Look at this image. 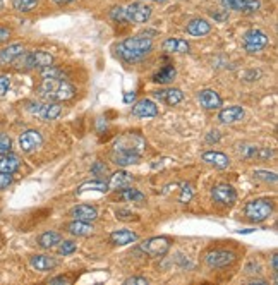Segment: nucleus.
Returning <instances> with one entry per match:
<instances>
[{
	"label": "nucleus",
	"mask_w": 278,
	"mask_h": 285,
	"mask_svg": "<svg viewBox=\"0 0 278 285\" xmlns=\"http://www.w3.org/2000/svg\"><path fill=\"white\" fill-rule=\"evenodd\" d=\"M38 91L41 96L46 98V100L64 101V100H70V98L74 96L76 88L65 81L64 77H46L40 85Z\"/></svg>",
	"instance_id": "nucleus-1"
},
{
	"label": "nucleus",
	"mask_w": 278,
	"mask_h": 285,
	"mask_svg": "<svg viewBox=\"0 0 278 285\" xmlns=\"http://www.w3.org/2000/svg\"><path fill=\"white\" fill-rule=\"evenodd\" d=\"M153 48V41L148 36H133V38H127L122 41L117 48V52L127 62H136V60L143 59L144 55H148Z\"/></svg>",
	"instance_id": "nucleus-2"
},
{
	"label": "nucleus",
	"mask_w": 278,
	"mask_h": 285,
	"mask_svg": "<svg viewBox=\"0 0 278 285\" xmlns=\"http://www.w3.org/2000/svg\"><path fill=\"white\" fill-rule=\"evenodd\" d=\"M146 148V141L143 136L139 134H124L119 138L114 144V151H122V153H134V155H141Z\"/></svg>",
	"instance_id": "nucleus-3"
},
{
	"label": "nucleus",
	"mask_w": 278,
	"mask_h": 285,
	"mask_svg": "<svg viewBox=\"0 0 278 285\" xmlns=\"http://www.w3.org/2000/svg\"><path fill=\"white\" fill-rule=\"evenodd\" d=\"M273 212V203L270 199H254L247 203L246 217L251 222H265Z\"/></svg>",
	"instance_id": "nucleus-4"
},
{
	"label": "nucleus",
	"mask_w": 278,
	"mask_h": 285,
	"mask_svg": "<svg viewBox=\"0 0 278 285\" xmlns=\"http://www.w3.org/2000/svg\"><path fill=\"white\" fill-rule=\"evenodd\" d=\"M16 64H19V67H46V65H52L54 62V57L48 54V52H43V50H36V52H31V54H22L19 55L16 60H14Z\"/></svg>",
	"instance_id": "nucleus-5"
},
{
	"label": "nucleus",
	"mask_w": 278,
	"mask_h": 285,
	"mask_svg": "<svg viewBox=\"0 0 278 285\" xmlns=\"http://www.w3.org/2000/svg\"><path fill=\"white\" fill-rule=\"evenodd\" d=\"M242 41H244V48L249 54H258L268 45V36L261 30H249L244 35Z\"/></svg>",
	"instance_id": "nucleus-6"
},
{
	"label": "nucleus",
	"mask_w": 278,
	"mask_h": 285,
	"mask_svg": "<svg viewBox=\"0 0 278 285\" xmlns=\"http://www.w3.org/2000/svg\"><path fill=\"white\" fill-rule=\"evenodd\" d=\"M124 16L125 22H146L151 17V9L144 4H129L127 7H124Z\"/></svg>",
	"instance_id": "nucleus-7"
},
{
	"label": "nucleus",
	"mask_w": 278,
	"mask_h": 285,
	"mask_svg": "<svg viewBox=\"0 0 278 285\" xmlns=\"http://www.w3.org/2000/svg\"><path fill=\"white\" fill-rule=\"evenodd\" d=\"M139 247L146 254L157 258V256H163L168 249H170V241H168L167 237H153V239L144 241Z\"/></svg>",
	"instance_id": "nucleus-8"
},
{
	"label": "nucleus",
	"mask_w": 278,
	"mask_h": 285,
	"mask_svg": "<svg viewBox=\"0 0 278 285\" xmlns=\"http://www.w3.org/2000/svg\"><path fill=\"white\" fill-rule=\"evenodd\" d=\"M28 110L31 112V114L38 115L41 117L43 120H54L57 119V117L60 115V105L57 103V101H48V103H30V107H28Z\"/></svg>",
	"instance_id": "nucleus-9"
},
{
	"label": "nucleus",
	"mask_w": 278,
	"mask_h": 285,
	"mask_svg": "<svg viewBox=\"0 0 278 285\" xmlns=\"http://www.w3.org/2000/svg\"><path fill=\"white\" fill-rule=\"evenodd\" d=\"M41 144H43V138L38 131H26V133L21 134L19 138V146L24 153H31L35 149H38Z\"/></svg>",
	"instance_id": "nucleus-10"
},
{
	"label": "nucleus",
	"mask_w": 278,
	"mask_h": 285,
	"mask_svg": "<svg viewBox=\"0 0 278 285\" xmlns=\"http://www.w3.org/2000/svg\"><path fill=\"white\" fill-rule=\"evenodd\" d=\"M221 4L227 9H230V11H237L244 14L256 12L261 7L259 0H221Z\"/></svg>",
	"instance_id": "nucleus-11"
},
{
	"label": "nucleus",
	"mask_w": 278,
	"mask_h": 285,
	"mask_svg": "<svg viewBox=\"0 0 278 285\" xmlns=\"http://www.w3.org/2000/svg\"><path fill=\"white\" fill-rule=\"evenodd\" d=\"M211 196H213V199L216 201V203H221V204H232L235 201V198H237L234 188L232 186H229V184L215 186L213 191H211Z\"/></svg>",
	"instance_id": "nucleus-12"
},
{
	"label": "nucleus",
	"mask_w": 278,
	"mask_h": 285,
	"mask_svg": "<svg viewBox=\"0 0 278 285\" xmlns=\"http://www.w3.org/2000/svg\"><path fill=\"white\" fill-rule=\"evenodd\" d=\"M235 254L230 253V251H213V253L206 254V263H208L211 268H220V266H227L230 263H234Z\"/></svg>",
	"instance_id": "nucleus-13"
},
{
	"label": "nucleus",
	"mask_w": 278,
	"mask_h": 285,
	"mask_svg": "<svg viewBox=\"0 0 278 285\" xmlns=\"http://www.w3.org/2000/svg\"><path fill=\"white\" fill-rule=\"evenodd\" d=\"M186 30L189 35L192 36H206L208 33L211 31V24L206 19H201V17H196V19H192L187 22Z\"/></svg>",
	"instance_id": "nucleus-14"
},
{
	"label": "nucleus",
	"mask_w": 278,
	"mask_h": 285,
	"mask_svg": "<svg viewBox=\"0 0 278 285\" xmlns=\"http://www.w3.org/2000/svg\"><path fill=\"white\" fill-rule=\"evenodd\" d=\"M244 119V110L242 107H229V109H223L218 114V120L223 124H234V122H239V120Z\"/></svg>",
	"instance_id": "nucleus-15"
},
{
	"label": "nucleus",
	"mask_w": 278,
	"mask_h": 285,
	"mask_svg": "<svg viewBox=\"0 0 278 285\" xmlns=\"http://www.w3.org/2000/svg\"><path fill=\"white\" fill-rule=\"evenodd\" d=\"M76 220H83V222H93L98 217V212L95 206H89V204H79V206L72 208L70 212Z\"/></svg>",
	"instance_id": "nucleus-16"
},
{
	"label": "nucleus",
	"mask_w": 278,
	"mask_h": 285,
	"mask_svg": "<svg viewBox=\"0 0 278 285\" xmlns=\"http://www.w3.org/2000/svg\"><path fill=\"white\" fill-rule=\"evenodd\" d=\"M199 103L208 110H215L221 107V98L218 96V93L213 90H203L199 93Z\"/></svg>",
	"instance_id": "nucleus-17"
},
{
	"label": "nucleus",
	"mask_w": 278,
	"mask_h": 285,
	"mask_svg": "<svg viewBox=\"0 0 278 285\" xmlns=\"http://www.w3.org/2000/svg\"><path fill=\"white\" fill-rule=\"evenodd\" d=\"M22 54H24V46H22V45H19V43L9 45L7 48H4L2 52H0V65L12 64L14 60H16Z\"/></svg>",
	"instance_id": "nucleus-18"
},
{
	"label": "nucleus",
	"mask_w": 278,
	"mask_h": 285,
	"mask_svg": "<svg viewBox=\"0 0 278 285\" xmlns=\"http://www.w3.org/2000/svg\"><path fill=\"white\" fill-rule=\"evenodd\" d=\"M133 114L136 117H155L158 115V107L153 103L151 100H139L134 105Z\"/></svg>",
	"instance_id": "nucleus-19"
},
{
	"label": "nucleus",
	"mask_w": 278,
	"mask_h": 285,
	"mask_svg": "<svg viewBox=\"0 0 278 285\" xmlns=\"http://www.w3.org/2000/svg\"><path fill=\"white\" fill-rule=\"evenodd\" d=\"M30 263L33 268L40 270V272H46V270H52L57 266V260L52 258V256H46V254H36V256H31Z\"/></svg>",
	"instance_id": "nucleus-20"
},
{
	"label": "nucleus",
	"mask_w": 278,
	"mask_h": 285,
	"mask_svg": "<svg viewBox=\"0 0 278 285\" xmlns=\"http://www.w3.org/2000/svg\"><path fill=\"white\" fill-rule=\"evenodd\" d=\"M155 96H157L158 100L165 101L167 105H177L184 100V93L181 90H175V88H172V90L157 91L155 93Z\"/></svg>",
	"instance_id": "nucleus-21"
},
{
	"label": "nucleus",
	"mask_w": 278,
	"mask_h": 285,
	"mask_svg": "<svg viewBox=\"0 0 278 285\" xmlns=\"http://www.w3.org/2000/svg\"><path fill=\"white\" fill-rule=\"evenodd\" d=\"M136 241H138V234H134L131 230H115L110 234V242L115 246H125Z\"/></svg>",
	"instance_id": "nucleus-22"
},
{
	"label": "nucleus",
	"mask_w": 278,
	"mask_h": 285,
	"mask_svg": "<svg viewBox=\"0 0 278 285\" xmlns=\"http://www.w3.org/2000/svg\"><path fill=\"white\" fill-rule=\"evenodd\" d=\"M203 160L206 163H210V165H215L216 169H227L230 163L229 157L218 151H206L205 155H203Z\"/></svg>",
	"instance_id": "nucleus-23"
},
{
	"label": "nucleus",
	"mask_w": 278,
	"mask_h": 285,
	"mask_svg": "<svg viewBox=\"0 0 278 285\" xmlns=\"http://www.w3.org/2000/svg\"><path fill=\"white\" fill-rule=\"evenodd\" d=\"M189 43L186 40L181 38H168L163 41V50L165 52H175V54H187L189 52Z\"/></svg>",
	"instance_id": "nucleus-24"
},
{
	"label": "nucleus",
	"mask_w": 278,
	"mask_h": 285,
	"mask_svg": "<svg viewBox=\"0 0 278 285\" xmlns=\"http://www.w3.org/2000/svg\"><path fill=\"white\" fill-rule=\"evenodd\" d=\"M19 165H21L19 157L11 155V153L2 155V158H0V172H6V174H14V172L19 169Z\"/></svg>",
	"instance_id": "nucleus-25"
},
{
	"label": "nucleus",
	"mask_w": 278,
	"mask_h": 285,
	"mask_svg": "<svg viewBox=\"0 0 278 285\" xmlns=\"http://www.w3.org/2000/svg\"><path fill=\"white\" fill-rule=\"evenodd\" d=\"M131 182H133V177H131V174H127V172H124V170H119V172H115V174L112 175L110 182H108V188L124 189V188H127V186H131Z\"/></svg>",
	"instance_id": "nucleus-26"
},
{
	"label": "nucleus",
	"mask_w": 278,
	"mask_h": 285,
	"mask_svg": "<svg viewBox=\"0 0 278 285\" xmlns=\"http://www.w3.org/2000/svg\"><path fill=\"white\" fill-rule=\"evenodd\" d=\"M114 163L120 167H125V165H134V163L139 162L141 155H134V153H122V151H114Z\"/></svg>",
	"instance_id": "nucleus-27"
},
{
	"label": "nucleus",
	"mask_w": 278,
	"mask_h": 285,
	"mask_svg": "<svg viewBox=\"0 0 278 285\" xmlns=\"http://www.w3.org/2000/svg\"><path fill=\"white\" fill-rule=\"evenodd\" d=\"M67 230L72 234V236H88V234L93 232V227L89 225V222L74 220L67 225Z\"/></svg>",
	"instance_id": "nucleus-28"
},
{
	"label": "nucleus",
	"mask_w": 278,
	"mask_h": 285,
	"mask_svg": "<svg viewBox=\"0 0 278 285\" xmlns=\"http://www.w3.org/2000/svg\"><path fill=\"white\" fill-rule=\"evenodd\" d=\"M38 244L43 247V249H50V247L60 244V234L52 232V230L41 234V236L38 237Z\"/></svg>",
	"instance_id": "nucleus-29"
},
{
	"label": "nucleus",
	"mask_w": 278,
	"mask_h": 285,
	"mask_svg": "<svg viewBox=\"0 0 278 285\" xmlns=\"http://www.w3.org/2000/svg\"><path fill=\"white\" fill-rule=\"evenodd\" d=\"M173 77H175V69L170 67V65H167V67H163L160 72L155 74L153 81L155 83H160V85H167V83L173 81Z\"/></svg>",
	"instance_id": "nucleus-30"
},
{
	"label": "nucleus",
	"mask_w": 278,
	"mask_h": 285,
	"mask_svg": "<svg viewBox=\"0 0 278 285\" xmlns=\"http://www.w3.org/2000/svg\"><path fill=\"white\" fill-rule=\"evenodd\" d=\"M120 196H122V198H124L125 201H133V203H144V201H146V196H144L143 193H141V191L129 188V186L122 189V194H120Z\"/></svg>",
	"instance_id": "nucleus-31"
},
{
	"label": "nucleus",
	"mask_w": 278,
	"mask_h": 285,
	"mask_svg": "<svg viewBox=\"0 0 278 285\" xmlns=\"http://www.w3.org/2000/svg\"><path fill=\"white\" fill-rule=\"evenodd\" d=\"M86 191H100V193H107L108 191V184L103 180H93V182H86V184L79 186L78 194H83Z\"/></svg>",
	"instance_id": "nucleus-32"
},
{
	"label": "nucleus",
	"mask_w": 278,
	"mask_h": 285,
	"mask_svg": "<svg viewBox=\"0 0 278 285\" xmlns=\"http://www.w3.org/2000/svg\"><path fill=\"white\" fill-rule=\"evenodd\" d=\"M14 7L17 9V11L21 12H30L31 9L36 7V4H38V0H12Z\"/></svg>",
	"instance_id": "nucleus-33"
},
{
	"label": "nucleus",
	"mask_w": 278,
	"mask_h": 285,
	"mask_svg": "<svg viewBox=\"0 0 278 285\" xmlns=\"http://www.w3.org/2000/svg\"><path fill=\"white\" fill-rule=\"evenodd\" d=\"M12 149V141L11 138L6 136V134H0V155H7Z\"/></svg>",
	"instance_id": "nucleus-34"
},
{
	"label": "nucleus",
	"mask_w": 278,
	"mask_h": 285,
	"mask_svg": "<svg viewBox=\"0 0 278 285\" xmlns=\"http://www.w3.org/2000/svg\"><path fill=\"white\" fill-rule=\"evenodd\" d=\"M254 177L259 179V180L271 182V184H275V182H276V175L273 174V172H266V170H256V172H254Z\"/></svg>",
	"instance_id": "nucleus-35"
},
{
	"label": "nucleus",
	"mask_w": 278,
	"mask_h": 285,
	"mask_svg": "<svg viewBox=\"0 0 278 285\" xmlns=\"http://www.w3.org/2000/svg\"><path fill=\"white\" fill-rule=\"evenodd\" d=\"M41 76H43V79H46V77H64L62 72H60V69L54 67V65H46V67L41 69Z\"/></svg>",
	"instance_id": "nucleus-36"
},
{
	"label": "nucleus",
	"mask_w": 278,
	"mask_h": 285,
	"mask_svg": "<svg viewBox=\"0 0 278 285\" xmlns=\"http://www.w3.org/2000/svg\"><path fill=\"white\" fill-rule=\"evenodd\" d=\"M74 251H76V244L72 241H64L59 247V254H64V256L74 253Z\"/></svg>",
	"instance_id": "nucleus-37"
},
{
	"label": "nucleus",
	"mask_w": 278,
	"mask_h": 285,
	"mask_svg": "<svg viewBox=\"0 0 278 285\" xmlns=\"http://www.w3.org/2000/svg\"><path fill=\"white\" fill-rule=\"evenodd\" d=\"M192 198V186L191 184H184L182 186V194H181V203H189Z\"/></svg>",
	"instance_id": "nucleus-38"
},
{
	"label": "nucleus",
	"mask_w": 278,
	"mask_h": 285,
	"mask_svg": "<svg viewBox=\"0 0 278 285\" xmlns=\"http://www.w3.org/2000/svg\"><path fill=\"white\" fill-rule=\"evenodd\" d=\"M110 16L114 21H120V22H125V16H124V7H114L110 11Z\"/></svg>",
	"instance_id": "nucleus-39"
},
{
	"label": "nucleus",
	"mask_w": 278,
	"mask_h": 285,
	"mask_svg": "<svg viewBox=\"0 0 278 285\" xmlns=\"http://www.w3.org/2000/svg\"><path fill=\"white\" fill-rule=\"evenodd\" d=\"M12 184V174H6V172H0V189H6L7 186Z\"/></svg>",
	"instance_id": "nucleus-40"
},
{
	"label": "nucleus",
	"mask_w": 278,
	"mask_h": 285,
	"mask_svg": "<svg viewBox=\"0 0 278 285\" xmlns=\"http://www.w3.org/2000/svg\"><path fill=\"white\" fill-rule=\"evenodd\" d=\"M9 88H11V81H9L7 76H0V96L6 95L9 91Z\"/></svg>",
	"instance_id": "nucleus-41"
},
{
	"label": "nucleus",
	"mask_w": 278,
	"mask_h": 285,
	"mask_svg": "<svg viewBox=\"0 0 278 285\" xmlns=\"http://www.w3.org/2000/svg\"><path fill=\"white\" fill-rule=\"evenodd\" d=\"M125 285H148V280L143 278V277H131V278H127Z\"/></svg>",
	"instance_id": "nucleus-42"
},
{
	"label": "nucleus",
	"mask_w": 278,
	"mask_h": 285,
	"mask_svg": "<svg viewBox=\"0 0 278 285\" xmlns=\"http://www.w3.org/2000/svg\"><path fill=\"white\" fill-rule=\"evenodd\" d=\"M93 174H96V175H102V174H107V167L103 165V163L100 162H96L95 165H93Z\"/></svg>",
	"instance_id": "nucleus-43"
},
{
	"label": "nucleus",
	"mask_w": 278,
	"mask_h": 285,
	"mask_svg": "<svg viewBox=\"0 0 278 285\" xmlns=\"http://www.w3.org/2000/svg\"><path fill=\"white\" fill-rule=\"evenodd\" d=\"M242 155L247 157V158L256 157V155H258V148H254V146H246V148L242 149Z\"/></svg>",
	"instance_id": "nucleus-44"
},
{
	"label": "nucleus",
	"mask_w": 278,
	"mask_h": 285,
	"mask_svg": "<svg viewBox=\"0 0 278 285\" xmlns=\"http://www.w3.org/2000/svg\"><path fill=\"white\" fill-rule=\"evenodd\" d=\"M115 215H117V218H120V220H129V218L133 217V213L125 212V210H117Z\"/></svg>",
	"instance_id": "nucleus-45"
},
{
	"label": "nucleus",
	"mask_w": 278,
	"mask_h": 285,
	"mask_svg": "<svg viewBox=\"0 0 278 285\" xmlns=\"http://www.w3.org/2000/svg\"><path fill=\"white\" fill-rule=\"evenodd\" d=\"M11 36V31L7 28H0V41H6Z\"/></svg>",
	"instance_id": "nucleus-46"
},
{
	"label": "nucleus",
	"mask_w": 278,
	"mask_h": 285,
	"mask_svg": "<svg viewBox=\"0 0 278 285\" xmlns=\"http://www.w3.org/2000/svg\"><path fill=\"white\" fill-rule=\"evenodd\" d=\"M206 139H208L210 143H213V141H218V139H220V134H218V131H211V133H210V136H206Z\"/></svg>",
	"instance_id": "nucleus-47"
},
{
	"label": "nucleus",
	"mask_w": 278,
	"mask_h": 285,
	"mask_svg": "<svg viewBox=\"0 0 278 285\" xmlns=\"http://www.w3.org/2000/svg\"><path fill=\"white\" fill-rule=\"evenodd\" d=\"M69 280L65 278V277H57V278H52L48 280V283H67Z\"/></svg>",
	"instance_id": "nucleus-48"
},
{
	"label": "nucleus",
	"mask_w": 278,
	"mask_h": 285,
	"mask_svg": "<svg viewBox=\"0 0 278 285\" xmlns=\"http://www.w3.org/2000/svg\"><path fill=\"white\" fill-rule=\"evenodd\" d=\"M134 98H136L134 93H125L124 101H125V103H131V101H134Z\"/></svg>",
	"instance_id": "nucleus-49"
},
{
	"label": "nucleus",
	"mask_w": 278,
	"mask_h": 285,
	"mask_svg": "<svg viewBox=\"0 0 278 285\" xmlns=\"http://www.w3.org/2000/svg\"><path fill=\"white\" fill-rule=\"evenodd\" d=\"M55 4H59V6H64V4H70L74 2V0H54Z\"/></svg>",
	"instance_id": "nucleus-50"
},
{
	"label": "nucleus",
	"mask_w": 278,
	"mask_h": 285,
	"mask_svg": "<svg viewBox=\"0 0 278 285\" xmlns=\"http://www.w3.org/2000/svg\"><path fill=\"white\" fill-rule=\"evenodd\" d=\"M276 261L278 260H276V254H275L273 256V272H276Z\"/></svg>",
	"instance_id": "nucleus-51"
},
{
	"label": "nucleus",
	"mask_w": 278,
	"mask_h": 285,
	"mask_svg": "<svg viewBox=\"0 0 278 285\" xmlns=\"http://www.w3.org/2000/svg\"><path fill=\"white\" fill-rule=\"evenodd\" d=\"M2 7H4V0H0V11H2Z\"/></svg>",
	"instance_id": "nucleus-52"
},
{
	"label": "nucleus",
	"mask_w": 278,
	"mask_h": 285,
	"mask_svg": "<svg viewBox=\"0 0 278 285\" xmlns=\"http://www.w3.org/2000/svg\"><path fill=\"white\" fill-rule=\"evenodd\" d=\"M155 2H165V0H155Z\"/></svg>",
	"instance_id": "nucleus-53"
}]
</instances>
